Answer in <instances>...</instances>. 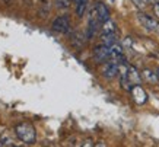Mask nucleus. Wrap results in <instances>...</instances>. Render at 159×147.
<instances>
[{"label": "nucleus", "instance_id": "15", "mask_svg": "<svg viewBox=\"0 0 159 147\" xmlns=\"http://www.w3.org/2000/svg\"><path fill=\"white\" fill-rule=\"evenodd\" d=\"M83 146H93V143H92V140H86L83 143Z\"/></svg>", "mask_w": 159, "mask_h": 147}, {"label": "nucleus", "instance_id": "3", "mask_svg": "<svg viewBox=\"0 0 159 147\" xmlns=\"http://www.w3.org/2000/svg\"><path fill=\"white\" fill-rule=\"evenodd\" d=\"M93 58H95L98 63H104V61H107V60H110L111 58L110 47L105 45V44L95 47V50H93Z\"/></svg>", "mask_w": 159, "mask_h": 147}, {"label": "nucleus", "instance_id": "8", "mask_svg": "<svg viewBox=\"0 0 159 147\" xmlns=\"http://www.w3.org/2000/svg\"><path fill=\"white\" fill-rule=\"evenodd\" d=\"M142 77H143L146 82H149V83H156L159 79L158 73H153L152 70H143L142 71Z\"/></svg>", "mask_w": 159, "mask_h": 147}, {"label": "nucleus", "instance_id": "10", "mask_svg": "<svg viewBox=\"0 0 159 147\" xmlns=\"http://www.w3.org/2000/svg\"><path fill=\"white\" fill-rule=\"evenodd\" d=\"M102 44H105L108 47H111L112 44H116V35H114V32L104 33V35H102Z\"/></svg>", "mask_w": 159, "mask_h": 147}, {"label": "nucleus", "instance_id": "14", "mask_svg": "<svg viewBox=\"0 0 159 147\" xmlns=\"http://www.w3.org/2000/svg\"><path fill=\"white\" fill-rule=\"evenodd\" d=\"M153 10H155V15L159 18V5H155L153 6Z\"/></svg>", "mask_w": 159, "mask_h": 147}, {"label": "nucleus", "instance_id": "18", "mask_svg": "<svg viewBox=\"0 0 159 147\" xmlns=\"http://www.w3.org/2000/svg\"><path fill=\"white\" fill-rule=\"evenodd\" d=\"M5 2H7V3H9V2H10V0H5Z\"/></svg>", "mask_w": 159, "mask_h": 147}, {"label": "nucleus", "instance_id": "12", "mask_svg": "<svg viewBox=\"0 0 159 147\" xmlns=\"http://www.w3.org/2000/svg\"><path fill=\"white\" fill-rule=\"evenodd\" d=\"M69 6H70V0H57L58 9H67Z\"/></svg>", "mask_w": 159, "mask_h": 147}, {"label": "nucleus", "instance_id": "5", "mask_svg": "<svg viewBox=\"0 0 159 147\" xmlns=\"http://www.w3.org/2000/svg\"><path fill=\"white\" fill-rule=\"evenodd\" d=\"M131 95H133V99L137 105H143L148 100V93L140 85H134L131 87Z\"/></svg>", "mask_w": 159, "mask_h": 147}, {"label": "nucleus", "instance_id": "13", "mask_svg": "<svg viewBox=\"0 0 159 147\" xmlns=\"http://www.w3.org/2000/svg\"><path fill=\"white\" fill-rule=\"evenodd\" d=\"M131 2H133L139 9H143V7H146V5H148V2H149V0H131Z\"/></svg>", "mask_w": 159, "mask_h": 147}, {"label": "nucleus", "instance_id": "1", "mask_svg": "<svg viewBox=\"0 0 159 147\" xmlns=\"http://www.w3.org/2000/svg\"><path fill=\"white\" fill-rule=\"evenodd\" d=\"M15 133L18 136L22 143H26V144H32L35 143V138H37V134H35V128L31 122H20L15 127Z\"/></svg>", "mask_w": 159, "mask_h": 147}, {"label": "nucleus", "instance_id": "7", "mask_svg": "<svg viewBox=\"0 0 159 147\" xmlns=\"http://www.w3.org/2000/svg\"><path fill=\"white\" fill-rule=\"evenodd\" d=\"M127 76H129V80L133 86L134 85H140V80H142V76L139 74V71L136 70V67H129L127 70Z\"/></svg>", "mask_w": 159, "mask_h": 147}, {"label": "nucleus", "instance_id": "4", "mask_svg": "<svg viewBox=\"0 0 159 147\" xmlns=\"http://www.w3.org/2000/svg\"><path fill=\"white\" fill-rule=\"evenodd\" d=\"M53 31L56 32H60V33H66L69 32V29H70V22H69V18L67 16H58L57 19L53 22Z\"/></svg>", "mask_w": 159, "mask_h": 147}, {"label": "nucleus", "instance_id": "17", "mask_svg": "<svg viewBox=\"0 0 159 147\" xmlns=\"http://www.w3.org/2000/svg\"><path fill=\"white\" fill-rule=\"evenodd\" d=\"M2 146H3V143H0V147H2Z\"/></svg>", "mask_w": 159, "mask_h": 147}, {"label": "nucleus", "instance_id": "19", "mask_svg": "<svg viewBox=\"0 0 159 147\" xmlns=\"http://www.w3.org/2000/svg\"><path fill=\"white\" fill-rule=\"evenodd\" d=\"M158 76H159V70H158Z\"/></svg>", "mask_w": 159, "mask_h": 147}, {"label": "nucleus", "instance_id": "2", "mask_svg": "<svg viewBox=\"0 0 159 147\" xmlns=\"http://www.w3.org/2000/svg\"><path fill=\"white\" fill-rule=\"evenodd\" d=\"M137 18H139L140 24H142V26H143V28H146L148 31H150V32L159 33V22H156L153 18L148 16L146 13H139V15H137Z\"/></svg>", "mask_w": 159, "mask_h": 147}, {"label": "nucleus", "instance_id": "11", "mask_svg": "<svg viewBox=\"0 0 159 147\" xmlns=\"http://www.w3.org/2000/svg\"><path fill=\"white\" fill-rule=\"evenodd\" d=\"M111 32H116V24L108 19L107 22H104V33H111Z\"/></svg>", "mask_w": 159, "mask_h": 147}, {"label": "nucleus", "instance_id": "16", "mask_svg": "<svg viewBox=\"0 0 159 147\" xmlns=\"http://www.w3.org/2000/svg\"><path fill=\"white\" fill-rule=\"evenodd\" d=\"M150 2H152L153 5H159V0H150Z\"/></svg>", "mask_w": 159, "mask_h": 147}, {"label": "nucleus", "instance_id": "6", "mask_svg": "<svg viewBox=\"0 0 159 147\" xmlns=\"http://www.w3.org/2000/svg\"><path fill=\"white\" fill-rule=\"evenodd\" d=\"M97 15H98V19H99V22H107V20L110 19V10L107 9V6L104 5V3H98L97 5Z\"/></svg>", "mask_w": 159, "mask_h": 147}, {"label": "nucleus", "instance_id": "9", "mask_svg": "<svg viewBox=\"0 0 159 147\" xmlns=\"http://www.w3.org/2000/svg\"><path fill=\"white\" fill-rule=\"evenodd\" d=\"M76 2V13L79 18H82L85 10H86V6H88V0H75Z\"/></svg>", "mask_w": 159, "mask_h": 147}]
</instances>
